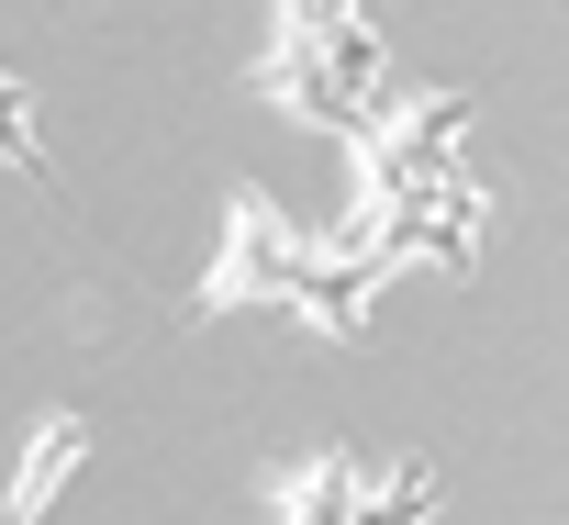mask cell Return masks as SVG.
I'll use <instances>...</instances> for the list:
<instances>
[{
	"instance_id": "obj_1",
	"label": "cell",
	"mask_w": 569,
	"mask_h": 525,
	"mask_svg": "<svg viewBox=\"0 0 569 525\" xmlns=\"http://www.w3.org/2000/svg\"><path fill=\"white\" fill-rule=\"evenodd\" d=\"M90 458V425L79 414H46L34 436H23V469H12V503H0V514H12V525H34L57 492H68V469Z\"/></svg>"
},
{
	"instance_id": "obj_2",
	"label": "cell",
	"mask_w": 569,
	"mask_h": 525,
	"mask_svg": "<svg viewBox=\"0 0 569 525\" xmlns=\"http://www.w3.org/2000/svg\"><path fill=\"white\" fill-rule=\"evenodd\" d=\"M0 168H46V123H34L23 79H0Z\"/></svg>"
}]
</instances>
